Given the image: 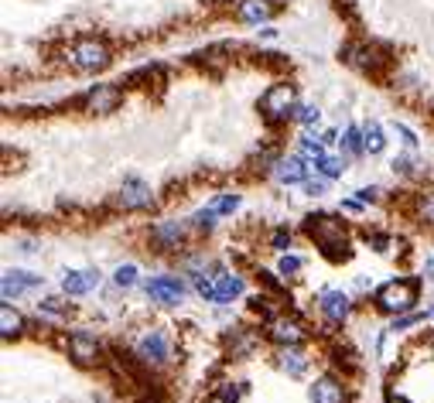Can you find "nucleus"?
<instances>
[{
	"mask_svg": "<svg viewBox=\"0 0 434 403\" xmlns=\"http://www.w3.org/2000/svg\"><path fill=\"white\" fill-rule=\"evenodd\" d=\"M376 198V188H362V192H359V202H373Z\"/></svg>",
	"mask_w": 434,
	"mask_h": 403,
	"instance_id": "nucleus-31",
	"label": "nucleus"
},
{
	"mask_svg": "<svg viewBox=\"0 0 434 403\" xmlns=\"http://www.w3.org/2000/svg\"><path fill=\"white\" fill-rule=\"evenodd\" d=\"M89 113H113L120 106V89L117 86H96V89H89L86 93V103H82Z\"/></svg>",
	"mask_w": 434,
	"mask_h": 403,
	"instance_id": "nucleus-4",
	"label": "nucleus"
},
{
	"mask_svg": "<svg viewBox=\"0 0 434 403\" xmlns=\"http://www.w3.org/2000/svg\"><path fill=\"white\" fill-rule=\"evenodd\" d=\"M396 134L404 137V144H407V147H414V144H417V137L411 134V130H407V127H404V123H396Z\"/></svg>",
	"mask_w": 434,
	"mask_h": 403,
	"instance_id": "nucleus-27",
	"label": "nucleus"
},
{
	"mask_svg": "<svg viewBox=\"0 0 434 403\" xmlns=\"http://www.w3.org/2000/svg\"><path fill=\"white\" fill-rule=\"evenodd\" d=\"M38 284H41L38 273L7 270V273H4V284H0V290H4V301H11V297H18L21 290H31V288H38Z\"/></svg>",
	"mask_w": 434,
	"mask_h": 403,
	"instance_id": "nucleus-8",
	"label": "nucleus"
},
{
	"mask_svg": "<svg viewBox=\"0 0 434 403\" xmlns=\"http://www.w3.org/2000/svg\"><path fill=\"white\" fill-rule=\"evenodd\" d=\"M239 18L246 21V24H263V21L270 18V4L267 0H243L239 4Z\"/></svg>",
	"mask_w": 434,
	"mask_h": 403,
	"instance_id": "nucleus-15",
	"label": "nucleus"
},
{
	"mask_svg": "<svg viewBox=\"0 0 434 403\" xmlns=\"http://www.w3.org/2000/svg\"><path fill=\"white\" fill-rule=\"evenodd\" d=\"M263 113L270 116V120H284V116L295 110V86H287V82H280V86H270L267 93H263Z\"/></svg>",
	"mask_w": 434,
	"mask_h": 403,
	"instance_id": "nucleus-3",
	"label": "nucleus"
},
{
	"mask_svg": "<svg viewBox=\"0 0 434 403\" xmlns=\"http://www.w3.org/2000/svg\"><path fill=\"white\" fill-rule=\"evenodd\" d=\"M297 116H301V123H315V120H318V106H301V113H297Z\"/></svg>",
	"mask_w": 434,
	"mask_h": 403,
	"instance_id": "nucleus-26",
	"label": "nucleus"
},
{
	"mask_svg": "<svg viewBox=\"0 0 434 403\" xmlns=\"http://www.w3.org/2000/svg\"><path fill=\"white\" fill-rule=\"evenodd\" d=\"M147 294L161 301V305H178L181 301V294H185V284L178 280V277H154L151 284H147Z\"/></svg>",
	"mask_w": 434,
	"mask_h": 403,
	"instance_id": "nucleus-6",
	"label": "nucleus"
},
{
	"mask_svg": "<svg viewBox=\"0 0 434 403\" xmlns=\"http://www.w3.org/2000/svg\"><path fill=\"white\" fill-rule=\"evenodd\" d=\"M421 212H424V219H431L434 222V198H428V202L421 205Z\"/></svg>",
	"mask_w": 434,
	"mask_h": 403,
	"instance_id": "nucleus-30",
	"label": "nucleus"
},
{
	"mask_svg": "<svg viewBox=\"0 0 434 403\" xmlns=\"http://www.w3.org/2000/svg\"><path fill=\"white\" fill-rule=\"evenodd\" d=\"M151 202H154V195H151V188L140 178H127L123 181V188H120V205L123 209H147Z\"/></svg>",
	"mask_w": 434,
	"mask_h": 403,
	"instance_id": "nucleus-5",
	"label": "nucleus"
},
{
	"mask_svg": "<svg viewBox=\"0 0 434 403\" xmlns=\"http://www.w3.org/2000/svg\"><path fill=\"white\" fill-rule=\"evenodd\" d=\"M270 339L287 342V346H297V342L304 339V331H301L297 322H291V318H274V322H270Z\"/></svg>",
	"mask_w": 434,
	"mask_h": 403,
	"instance_id": "nucleus-12",
	"label": "nucleus"
},
{
	"mask_svg": "<svg viewBox=\"0 0 434 403\" xmlns=\"http://www.w3.org/2000/svg\"><path fill=\"white\" fill-rule=\"evenodd\" d=\"M390 403H407V400H400V397H394V400H390Z\"/></svg>",
	"mask_w": 434,
	"mask_h": 403,
	"instance_id": "nucleus-33",
	"label": "nucleus"
},
{
	"mask_svg": "<svg viewBox=\"0 0 434 403\" xmlns=\"http://www.w3.org/2000/svg\"><path fill=\"white\" fill-rule=\"evenodd\" d=\"M280 365H284L291 376H301V373H304V365H308V359H304L297 348H284V356H280Z\"/></svg>",
	"mask_w": 434,
	"mask_h": 403,
	"instance_id": "nucleus-20",
	"label": "nucleus"
},
{
	"mask_svg": "<svg viewBox=\"0 0 434 403\" xmlns=\"http://www.w3.org/2000/svg\"><path fill=\"white\" fill-rule=\"evenodd\" d=\"M21 328H24V318H21L18 311L11 305L0 307V331H4V339H14V335H21Z\"/></svg>",
	"mask_w": 434,
	"mask_h": 403,
	"instance_id": "nucleus-17",
	"label": "nucleus"
},
{
	"mask_svg": "<svg viewBox=\"0 0 434 403\" xmlns=\"http://www.w3.org/2000/svg\"><path fill=\"white\" fill-rule=\"evenodd\" d=\"M308 192H312V195L325 192V178H308Z\"/></svg>",
	"mask_w": 434,
	"mask_h": 403,
	"instance_id": "nucleus-28",
	"label": "nucleus"
},
{
	"mask_svg": "<svg viewBox=\"0 0 434 403\" xmlns=\"http://www.w3.org/2000/svg\"><path fill=\"white\" fill-rule=\"evenodd\" d=\"M274 246H277V250H287V246H291V236H287V232H277Z\"/></svg>",
	"mask_w": 434,
	"mask_h": 403,
	"instance_id": "nucleus-29",
	"label": "nucleus"
},
{
	"mask_svg": "<svg viewBox=\"0 0 434 403\" xmlns=\"http://www.w3.org/2000/svg\"><path fill=\"white\" fill-rule=\"evenodd\" d=\"M312 403H346V393H342V386L332 376H325V380H318L312 386Z\"/></svg>",
	"mask_w": 434,
	"mask_h": 403,
	"instance_id": "nucleus-11",
	"label": "nucleus"
},
{
	"mask_svg": "<svg viewBox=\"0 0 434 403\" xmlns=\"http://www.w3.org/2000/svg\"><path fill=\"white\" fill-rule=\"evenodd\" d=\"M274 171H277V181L295 185V181H304V174H312V168H308V161H304V157H287V161H280V164H277Z\"/></svg>",
	"mask_w": 434,
	"mask_h": 403,
	"instance_id": "nucleus-10",
	"label": "nucleus"
},
{
	"mask_svg": "<svg viewBox=\"0 0 434 403\" xmlns=\"http://www.w3.org/2000/svg\"><path fill=\"white\" fill-rule=\"evenodd\" d=\"M362 144H366V151H370V154H379V151H383L387 137H383V130H379V123H373V120H370V123L362 127Z\"/></svg>",
	"mask_w": 434,
	"mask_h": 403,
	"instance_id": "nucleus-19",
	"label": "nucleus"
},
{
	"mask_svg": "<svg viewBox=\"0 0 434 403\" xmlns=\"http://www.w3.org/2000/svg\"><path fill=\"white\" fill-rule=\"evenodd\" d=\"M236 205H239V195H219V198L209 202V209L212 212H233Z\"/></svg>",
	"mask_w": 434,
	"mask_h": 403,
	"instance_id": "nucleus-22",
	"label": "nucleus"
},
{
	"mask_svg": "<svg viewBox=\"0 0 434 403\" xmlns=\"http://www.w3.org/2000/svg\"><path fill=\"white\" fill-rule=\"evenodd\" d=\"M236 294H243V280H239L236 273H216V301L219 305L233 301Z\"/></svg>",
	"mask_w": 434,
	"mask_h": 403,
	"instance_id": "nucleus-14",
	"label": "nucleus"
},
{
	"mask_svg": "<svg viewBox=\"0 0 434 403\" xmlns=\"http://www.w3.org/2000/svg\"><path fill=\"white\" fill-rule=\"evenodd\" d=\"M181 232H185V226H181L178 219H171V222H161V226H154V239H158L161 246H178Z\"/></svg>",
	"mask_w": 434,
	"mask_h": 403,
	"instance_id": "nucleus-18",
	"label": "nucleus"
},
{
	"mask_svg": "<svg viewBox=\"0 0 434 403\" xmlns=\"http://www.w3.org/2000/svg\"><path fill=\"white\" fill-rule=\"evenodd\" d=\"M346 147H349L353 154L366 151V144H362V130H359V127H349V130H346Z\"/></svg>",
	"mask_w": 434,
	"mask_h": 403,
	"instance_id": "nucleus-23",
	"label": "nucleus"
},
{
	"mask_svg": "<svg viewBox=\"0 0 434 403\" xmlns=\"http://www.w3.org/2000/svg\"><path fill=\"white\" fill-rule=\"evenodd\" d=\"M295 270H301V260H297V256H284V260H280V273H284V277H291Z\"/></svg>",
	"mask_w": 434,
	"mask_h": 403,
	"instance_id": "nucleus-25",
	"label": "nucleus"
},
{
	"mask_svg": "<svg viewBox=\"0 0 434 403\" xmlns=\"http://www.w3.org/2000/svg\"><path fill=\"white\" fill-rule=\"evenodd\" d=\"M342 168H346V164H342V157H332V154H325V157L318 161V171L325 174V178H338Z\"/></svg>",
	"mask_w": 434,
	"mask_h": 403,
	"instance_id": "nucleus-21",
	"label": "nucleus"
},
{
	"mask_svg": "<svg viewBox=\"0 0 434 403\" xmlns=\"http://www.w3.org/2000/svg\"><path fill=\"white\" fill-rule=\"evenodd\" d=\"M69 62H72L76 69H82V72H99V69H106V65H110V52H106V45H103V41L86 38L69 52Z\"/></svg>",
	"mask_w": 434,
	"mask_h": 403,
	"instance_id": "nucleus-1",
	"label": "nucleus"
},
{
	"mask_svg": "<svg viewBox=\"0 0 434 403\" xmlns=\"http://www.w3.org/2000/svg\"><path fill=\"white\" fill-rule=\"evenodd\" d=\"M321 311H325L332 322H342V318L349 314V297H346L342 290H325V294H321Z\"/></svg>",
	"mask_w": 434,
	"mask_h": 403,
	"instance_id": "nucleus-13",
	"label": "nucleus"
},
{
	"mask_svg": "<svg viewBox=\"0 0 434 403\" xmlns=\"http://www.w3.org/2000/svg\"><path fill=\"white\" fill-rule=\"evenodd\" d=\"M414 284L411 280H390L387 288L376 294V305L383 307V311H390V314H400V311H407V307H414Z\"/></svg>",
	"mask_w": 434,
	"mask_h": 403,
	"instance_id": "nucleus-2",
	"label": "nucleus"
},
{
	"mask_svg": "<svg viewBox=\"0 0 434 403\" xmlns=\"http://www.w3.org/2000/svg\"><path fill=\"white\" fill-rule=\"evenodd\" d=\"M99 284V270H76V273H65L62 277V288L65 294H86Z\"/></svg>",
	"mask_w": 434,
	"mask_h": 403,
	"instance_id": "nucleus-9",
	"label": "nucleus"
},
{
	"mask_svg": "<svg viewBox=\"0 0 434 403\" xmlns=\"http://www.w3.org/2000/svg\"><path fill=\"white\" fill-rule=\"evenodd\" d=\"M72 356L79 359V363H93L96 359V352H99V346H96V339H89V335H72Z\"/></svg>",
	"mask_w": 434,
	"mask_h": 403,
	"instance_id": "nucleus-16",
	"label": "nucleus"
},
{
	"mask_svg": "<svg viewBox=\"0 0 434 403\" xmlns=\"http://www.w3.org/2000/svg\"><path fill=\"white\" fill-rule=\"evenodd\" d=\"M428 277H434V256L428 260Z\"/></svg>",
	"mask_w": 434,
	"mask_h": 403,
	"instance_id": "nucleus-32",
	"label": "nucleus"
},
{
	"mask_svg": "<svg viewBox=\"0 0 434 403\" xmlns=\"http://www.w3.org/2000/svg\"><path fill=\"white\" fill-rule=\"evenodd\" d=\"M137 356L144 363H164L168 359V339H164V331H147L144 339L137 342Z\"/></svg>",
	"mask_w": 434,
	"mask_h": 403,
	"instance_id": "nucleus-7",
	"label": "nucleus"
},
{
	"mask_svg": "<svg viewBox=\"0 0 434 403\" xmlns=\"http://www.w3.org/2000/svg\"><path fill=\"white\" fill-rule=\"evenodd\" d=\"M134 280H137V267H134V263H123V267L117 270V284L120 288H130Z\"/></svg>",
	"mask_w": 434,
	"mask_h": 403,
	"instance_id": "nucleus-24",
	"label": "nucleus"
}]
</instances>
